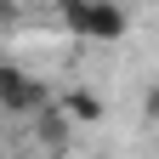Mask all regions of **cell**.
I'll return each mask as SVG.
<instances>
[{
	"label": "cell",
	"mask_w": 159,
	"mask_h": 159,
	"mask_svg": "<svg viewBox=\"0 0 159 159\" xmlns=\"http://www.w3.org/2000/svg\"><path fill=\"white\" fill-rule=\"evenodd\" d=\"M57 11L80 40H97V46H114V40L131 34V11L119 0H63Z\"/></svg>",
	"instance_id": "1"
},
{
	"label": "cell",
	"mask_w": 159,
	"mask_h": 159,
	"mask_svg": "<svg viewBox=\"0 0 159 159\" xmlns=\"http://www.w3.org/2000/svg\"><path fill=\"white\" fill-rule=\"evenodd\" d=\"M40 108H51V97L46 85L29 74V68H17V63H0V114H11V119H29Z\"/></svg>",
	"instance_id": "2"
},
{
	"label": "cell",
	"mask_w": 159,
	"mask_h": 159,
	"mask_svg": "<svg viewBox=\"0 0 159 159\" xmlns=\"http://www.w3.org/2000/svg\"><path fill=\"white\" fill-rule=\"evenodd\" d=\"M68 125H74V119H68L63 108H40V114H34V136H40V153H46V159L68 148Z\"/></svg>",
	"instance_id": "3"
},
{
	"label": "cell",
	"mask_w": 159,
	"mask_h": 159,
	"mask_svg": "<svg viewBox=\"0 0 159 159\" xmlns=\"http://www.w3.org/2000/svg\"><path fill=\"white\" fill-rule=\"evenodd\" d=\"M63 114L74 119V125H97V119H102V97L97 91H68L63 97Z\"/></svg>",
	"instance_id": "4"
},
{
	"label": "cell",
	"mask_w": 159,
	"mask_h": 159,
	"mask_svg": "<svg viewBox=\"0 0 159 159\" xmlns=\"http://www.w3.org/2000/svg\"><path fill=\"white\" fill-rule=\"evenodd\" d=\"M17 23V6H11V0H0V29H11Z\"/></svg>",
	"instance_id": "5"
},
{
	"label": "cell",
	"mask_w": 159,
	"mask_h": 159,
	"mask_svg": "<svg viewBox=\"0 0 159 159\" xmlns=\"http://www.w3.org/2000/svg\"><path fill=\"white\" fill-rule=\"evenodd\" d=\"M80 159H108V153H80Z\"/></svg>",
	"instance_id": "6"
},
{
	"label": "cell",
	"mask_w": 159,
	"mask_h": 159,
	"mask_svg": "<svg viewBox=\"0 0 159 159\" xmlns=\"http://www.w3.org/2000/svg\"><path fill=\"white\" fill-rule=\"evenodd\" d=\"M17 159H46V153H17Z\"/></svg>",
	"instance_id": "7"
},
{
	"label": "cell",
	"mask_w": 159,
	"mask_h": 159,
	"mask_svg": "<svg viewBox=\"0 0 159 159\" xmlns=\"http://www.w3.org/2000/svg\"><path fill=\"white\" fill-rule=\"evenodd\" d=\"M46 6H63V0H46Z\"/></svg>",
	"instance_id": "8"
},
{
	"label": "cell",
	"mask_w": 159,
	"mask_h": 159,
	"mask_svg": "<svg viewBox=\"0 0 159 159\" xmlns=\"http://www.w3.org/2000/svg\"><path fill=\"white\" fill-rule=\"evenodd\" d=\"M0 159H6V153H0Z\"/></svg>",
	"instance_id": "9"
}]
</instances>
